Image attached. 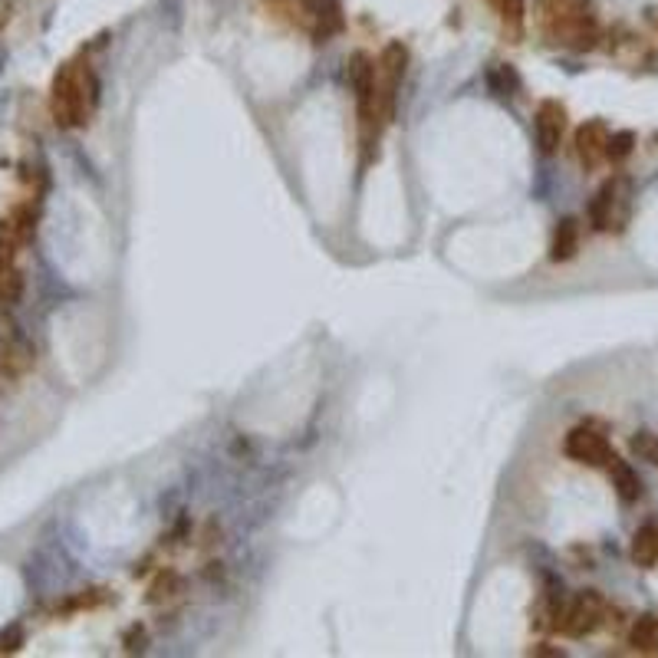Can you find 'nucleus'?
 I'll return each instance as SVG.
<instances>
[{
    "label": "nucleus",
    "instance_id": "7",
    "mask_svg": "<svg viewBox=\"0 0 658 658\" xmlns=\"http://www.w3.org/2000/svg\"><path fill=\"white\" fill-rule=\"evenodd\" d=\"M577 155L586 168H596L602 158H609V129L606 122H583L577 129Z\"/></svg>",
    "mask_w": 658,
    "mask_h": 658
},
{
    "label": "nucleus",
    "instance_id": "9",
    "mask_svg": "<svg viewBox=\"0 0 658 658\" xmlns=\"http://www.w3.org/2000/svg\"><path fill=\"white\" fill-rule=\"evenodd\" d=\"M632 560L636 567H655L658 563V517H652L648 524H642L632 537Z\"/></svg>",
    "mask_w": 658,
    "mask_h": 658
},
{
    "label": "nucleus",
    "instance_id": "15",
    "mask_svg": "<svg viewBox=\"0 0 658 658\" xmlns=\"http://www.w3.org/2000/svg\"><path fill=\"white\" fill-rule=\"evenodd\" d=\"M628 448H632V455H636L638 461H648L652 467H658V435L655 432H636L632 441H628Z\"/></svg>",
    "mask_w": 658,
    "mask_h": 658
},
{
    "label": "nucleus",
    "instance_id": "8",
    "mask_svg": "<svg viewBox=\"0 0 658 658\" xmlns=\"http://www.w3.org/2000/svg\"><path fill=\"white\" fill-rule=\"evenodd\" d=\"M619 201H622V182H619V178H612V182H606L602 188H599L596 201L589 204V221H593V227H596V231H609V227H616Z\"/></svg>",
    "mask_w": 658,
    "mask_h": 658
},
{
    "label": "nucleus",
    "instance_id": "14",
    "mask_svg": "<svg viewBox=\"0 0 658 658\" xmlns=\"http://www.w3.org/2000/svg\"><path fill=\"white\" fill-rule=\"evenodd\" d=\"M306 11L313 13L316 21L323 23V33H333L343 27V11H339V0H303Z\"/></svg>",
    "mask_w": 658,
    "mask_h": 658
},
{
    "label": "nucleus",
    "instance_id": "3",
    "mask_svg": "<svg viewBox=\"0 0 658 658\" xmlns=\"http://www.w3.org/2000/svg\"><path fill=\"white\" fill-rule=\"evenodd\" d=\"M408 53L402 43H389L375 63V102H379V112L382 119L389 122L395 112V92H398V82H402V73H406Z\"/></svg>",
    "mask_w": 658,
    "mask_h": 658
},
{
    "label": "nucleus",
    "instance_id": "10",
    "mask_svg": "<svg viewBox=\"0 0 658 658\" xmlns=\"http://www.w3.org/2000/svg\"><path fill=\"white\" fill-rule=\"evenodd\" d=\"M606 467H609V474H612V487H616V494L622 497L626 504H632V500H638V497H642V481H638V474L626 465V461H619V457L612 455Z\"/></svg>",
    "mask_w": 658,
    "mask_h": 658
},
{
    "label": "nucleus",
    "instance_id": "17",
    "mask_svg": "<svg viewBox=\"0 0 658 658\" xmlns=\"http://www.w3.org/2000/svg\"><path fill=\"white\" fill-rule=\"evenodd\" d=\"M21 642H23L21 628H11V632H4V636H0V652H13Z\"/></svg>",
    "mask_w": 658,
    "mask_h": 658
},
{
    "label": "nucleus",
    "instance_id": "2",
    "mask_svg": "<svg viewBox=\"0 0 658 658\" xmlns=\"http://www.w3.org/2000/svg\"><path fill=\"white\" fill-rule=\"evenodd\" d=\"M543 21L557 40L586 50L596 40V21L586 0H543Z\"/></svg>",
    "mask_w": 658,
    "mask_h": 658
},
{
    "label": "nucleus",
    "instance_id": "16",
    "mask_svg": "<svg viewBox=\"0 0 658 658\" xmlns=\"http://www.w3.org/2000/svg\"><path fill=\"white\" fill-rule=\"evenodd\" d=\"M632 145H636V135H632V132H616V135H609V158H612V162H622V158L632 152Z\"/></svg>",
    "mask_w": 658,
    "mask_h": 658
},
{
    "label": "nucleus",
    "instance_id": "6",
    "mask_svg": "<svg viewBox=\"0 0 658 658\" xmlns=\"http://www.w3.org/2000/svg\"><path fill=\"white\" fill-rule=\"evenodd\" d=\"M534 129H537V145L543 155H553L560 149V139H563V129H567V109L560 106L557 99L540 102L537 119H534Z\"/></svg>",
    "mask_w": 658,
    "mask_h": 658
},
{
    "label": "nucleus",
    "instance_id": "4",
    "mask_svg": "<svg viewBox=\"0 0 658 658\" xmlns=\"http://www.w3.org/2000/svg\"><path fill=\"white\" fill-rule=\"evenodd\" d=\"M602 616H606V599L599 596L596 589H583V593L560 612V628H563L569 638H583V636H589L593 628H599Z\"/></svg>",
    "mask_w": 658,
    "mask_h": 658
},
{
    "label": "nucleus",
    "instance_id": "11",
    "mask_svg": "<svg viewBox=\"0 0 658 658\" xmlns=\"http://www.w3.org/2000/svg\"><path fill=\"white\" fill-rule=\"evenodd\" d=\"M628 645L636 652L655 655L658 652V616H638L628 628Z\"/></svg>",
    "mask_w": 658,
    "mask_h": 658
},
{
    "label": "nucleus",
    "instance_id": "1",
    "mask_svg": "<svg viewBox=\"0 0 658 658\" xmlns=\"http://www.w3.org/2000/svg\"><path fill=\"white\" fill-rule=\"evenodd\" d=\"M53 115L63 129H76L86 122V115L96 106V76L90 66L82 63H66L56 80H53V96H50Z\"/></svg>",
    "mask_w": 658,
    "mask_h": 658
},
{
    "label": "nucleus",
    "instance_id": "5",
    "mask_svg": "<svg viewBox=\"0 0 658 658\" xmlns=\"http://www.w3.org/2000/svg\"><path fill=\"white\" fill-rule=\"evenodd\" d=\"M563 451L579 465H609V457H612L606 435H599L596 428H573L567 435Z\"/></svg>",
    "mask_w": 658,
    "mask_h": 658
},
{
    "label": "nucleus",
    "instance_id": "12",
    "mask_svg": "<svg viewBox=\"0 0 658 658\" xmlns=\"http://www.w3.org/2000/svg\"><path fill=\"white\" fill-rule=\"evenodd\" d=\"M579 251V224L573 218H563L557 224V234H553V247H550V257L553 261H569L573 253Z\"/></svg>",
    "mask_w": 658,
    "mask_h": 658
},
{
    "label": "nucleus",
    "instance_id": "13",
    "mask_svg": "<svg viewBox=\"0 0 658 658\" xmlns=\"http://www.w3.org/2000/svg\"><path fill=\"white\" fill-rule=\"evenodd\" d=\"M21 290H23V277L13 267V251L11 247H0V300L11 303V300L21 296Z\"/></svg>",
    "mask_w": 658,
    "mask_h": 658
}]
</instances>
